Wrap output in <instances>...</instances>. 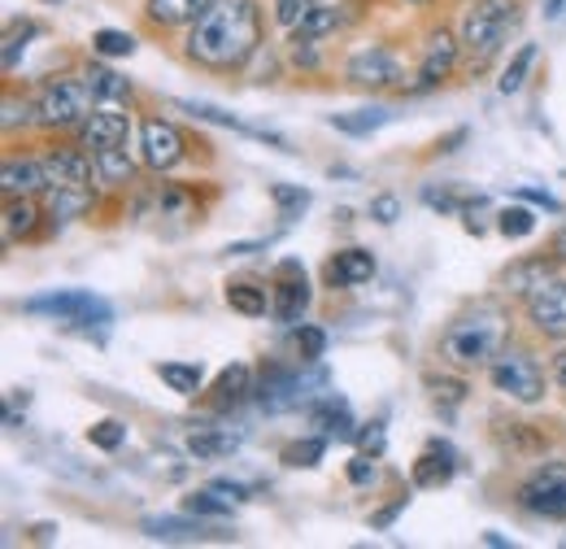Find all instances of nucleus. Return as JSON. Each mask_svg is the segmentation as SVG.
Returning a JSON list of instances; mask_svg holds the SVG:
<instances>
[{"mask_svg": "<svg viewBox=\"0 0 566 549\" xmlns=\"http://www.w3.org/2000/svg\"><path fill=\"white\" fill-rule=\"evenodd\" d=\"M262 9L258 0H213L188 31V58L206 70H235L258 53Z\"/></svg>", "mask_w": 566, "mask_h": 549, "instance_id": "nucleus-1", "label": "nucleus"}, {"mask_svg": "<svg viewBox=\"0 0 566 549\" xmlns=\"http://www.w3.org/2000/svg\"><path fill=\"white\" fill-rule=\"evenodd\" d=\"M505 336H510L505 310L501 305H475V314H462L444 328L440 353L458 371H480V366H493V358L505 349Z\"/></svg>", "mask_w": 566, "mask_h": 549, "instance_id": "nucleus-2", "label": "nucleus"}, {"mask_svg": "<svg viewBox=\"0 0 566 549\" xmlns=\"http://www.w3.org/2000/svg\"><path fill=\"white\" fill-rule=\"evenodd\" d=\"M518 27V0H475L462 18V53L467 62L480 70L489 66L496 53L505 49L510 31Z\"/></svg>", "mask_w": 566, "mask_h": 549, "instance_id": "nucleus-3", "label": "nucleus"}, {"mask_svg": "<svg viewBox=\"0 0 566 549\" xmlns=\"http://www.w3.org/2000/svg\"><path fill=\"white\" fill-rule=\"evenodd\" d=\"M18 310L35 314V319L71 323V328H109V319H114L109 301H101L87 288H57V292H44V297H27Z\"/></svg>", "mask_w": 566, "mask_h": 549, "instance_id": "nucleus-4", "label": "nucleus"}, {"mask_svg": "<svg viewBox=\"0 0 566 549\" xmlns=\"http://www.w3.org/2000/svg\"><path fill=\"white\" fill-rule=\"evenodd\" d=\"M35 123L49 127V132H71V127H83L87 114L96 110V96L83 79H53L44 83V92L35 96Z\"/></svg>", "mask_w": 566, "mask_h": 549, "instance_id": "nucleus-5", "label": "nucleus"}, {"mask_svg": "<svg viewBox=\"0 0 566 549\" xmlns=\"http://www.w3.org/2000/svg\"><path fill=\"white\" fill-rule=\"evenodd\" d=\"M489 375H493L496 393H505V397L518 402V406L545 402V371H541V362H536L532 353H523V349H501L493 358V366H489Z\"/></svg>", "mask_w": 566, "mask_h": 549, "instance_id": "nucleus-6", "label": "nucleus"}, {"mask_svg": "<svg viewBox=\"0 0 566 549\" xmlns=\"http://www.w3.org/2000/svg\"><path fill=\"white\" fill-rule=\"evenodd\" d=\"M518 506L536 519H566V463H541L518 484Z\"/></svg>", "mask_w": 566, "mask_h": 549, "instance_id": "nucleus-7", "label": "nucleus"}, {"mask_svg": "<svg viewBox=\"0 0 566 549\" xmlns=\"http://www.w3.org/2000/svg\"><path fill=\"white\" fill-rule=\"evenodd\" d=\"M523 310H527L532 328H536L545 341H566V279H558V274L541 279V283L523 297Z\"/></svg>", "mask_w": 566, "mask_h": 549, "instance_id": "nucleus-8", "label": "nucleus"}, {"mask_svg": "<svg viewBox=\"0 0 566 549\" xmlns=\"http://www.w3.org/2000/svg\"><path fill=\"white\" fill-rule=\"evenodd\" d=\"M184 148H188V139L184 132L170 123V118H144L140 127V162L148 170H170V166H179L184 162Z\"/></svg>", "mask_w": 566, "mask_h": 549, "instance_id": "nucleus-9", "label": "nucleus"}, {"mask_svg": "<svg viewBox=\"0 0 566 549\" xmlns=\"http://www.w3.org/2000/svg\"><path fill=\"white\" fill-rule=\"evenodd\" d=\"M310 279L301 271V262H280L275 271V288H271V314L280 323H301L310 310Z\"/></svg>", "mask_w": 566, "mask_h": 549, "instance_id": "nucleus-10", "label": "nucleus"}, {"mask_svg": "<svg viewBox=\"0 0 566 549\" xmlns=\"http://www.w3.org/2000/svg\"><path fill=\"white\" fill-rule=\"evenodd\" d=\"M345 74H349V83H357V87H401V62L384 44L357 49L354 58H349V66H345Z\"/></svg>", "mask_w": 566, "mask_h": 549, "instance_id": "nucleus-11", "label": "nucleus"}, {"mask_svg": "<svg viewBox=\"0 0 566 549\" xmlns=\"http://www.w3.org/2000/svg\"><path fill=\"white\" fill-rule=\"evenodd\" d=\"M40 162H44L49 188H92L96 153H87L83 144H78V148H49Z\"/></svg>", "mask_w": 566, "mask_h": 549, "instance_id": "nucleus-12", "label": "nucleus"}, {"mask_svg": "<svg viewBox=\"0 0 566 549\" xmlns=\"http://www.w3.org/2000/svg\"><path fill=\"white\" fill-rule=\"evenodd\" d=\"M127 136H132V118L123 114V105H96L87 114V123L78 127V144L92 153L118 148V144H127Z\"/></svg>", "mask_w": 566, "mask_h": 549, "instance_id": "nucleus-13", "label": "nucleus"}, {"mask_svg": "<svg viewBox=\"0 0 566 549\" xmlns=\"http://www.w3.org/2000/svg\"><path fill=\"white\" fill-rule=\"evenodd\" d=\"M458 53H462V40L453 31H431L423 44V66H419V83L415 92H431L440 79H449V70L458 66Z\"/></svg>", "mask_w": 566, "mask_h": 549, "instance_id": "nucleus-14", "label": "nucleus"}, {"mask_svg": "<svg viewBox=\"0 0 566 549\" xmlns=\"http://www.w3.org/2000/svg\"><path fill=\"white\" fill-rule=\"evenodd\" d=\"M179 110H188V114H197L201 123H213V127H227V132H240V136L249 139H262V144H271V148H280V153H292V144L275 132H266V127H249L244 118H235V114H227V110H218L210 101H175Z\"/></svg>", "mask_w": 566, "mask_h": 549, "instance_id": "nucleus-15", "label": "nucleus"}, {"mask_svg": "<svg viewBox=\"0 0 566 549\" xmlns=\"http://www.w3.org/2000/svg\"><path fill=\"white\" fill-rule=\"evenodd\" d=\"M0 188H4V197H40V193H49L44 162L40 157H4Z\"/></svg>", "mask_w": 566, "mask_h": 549, "instance_id": "nucleus-16", "label": "nucleus"}, {"mask_svg": "<svg viewBox=\"0 0 566 549\" xmlns=\"http://www.w3.org/2000/svg\"><path fill=\"white\" fill-rule=\"evenodd\" d=\"M375 274V253L370 249H336L323 267V283L327 288H357Z\"/></svg>", "mask_w": 566, "mask_h": 549, "instance_id": "nucleus-17", "label": "nucleus"}, {"mask_svg": "<svg viewBox=\"0 0 566 549\" xmlns=\"http://www.w3.org/2000/svg\"><path fill=\"white\" fill-rule=\"evenodd\" d=\"M258 402H262L266 411H292V406H301V402H305V380H301V371L271 366V371L262 375V384H258Z\"/></svg>", "mask_w": 566, "mask_h": 549, "instance_id": "nucleus-18", "label": "nucleus"}, {"mask_svg": "<svg viewBox=\"0 0 566 549\" xmlns=\"http://www.w3.org/2000/svg\"><path fill=\"white\" fill-rule=\"evenodd\" d=\"M453 476H458V454L449 445H440V441L427 445V454H419V463L410 472L415 488H444Z\"/></svg>", "mask_w": 566, "mask_h": 549, "instance_id": "nucleus-19", "label": "nucleus"}, {"mask_svg": "<svg viewBox=\"0 0 566 549\" xmlns=\"http://www.w3.org/2000/svg\"><path fill=\"white\" fill-rule=\"evenodd\" d=\"M140 532L148 541H206V537H227V532H213L210 524H201V515L197 519H175V515H153V519H144Z\"/></svg>", "mask_w": 566, "mask_h": 549, "instance_id": "nucleus-20", "label": "nucleus"}, {"mask_svg": "<svg viewBox=\"0 0 566 549\" xmlns=\"http://www.w3.org/2000/svg\"><path fill=\"white\" fill-rule=\"evenodd\" d=\"M310 418H314V427H323V436L357 441V423H354V414H349V402H340L336 393L318 397V402L310 406Z\"/></svg>", "mask_w": 566, "mask_h": 549, "instance_id": "nucleus-21", "label": "nucleus"}, {"mask_svg": "<svg viewBox=\"0 0 566 549\" xmlns=\"http://www.w3.org/2000/svg\"><path fill=\"white\" fill-rule=\"evenodd\" d=\"M83 83L92 87L96 105H132V83L109 66H87L83 70Z\"/></svg>", "mask_w": 566, "mask_h": 549, "instance_id": "nucleus-22", "label": "nucleus"}, {"mask_svg": "<svg viewBox=\"0 0 566 549\" xmlns=\"http://www.w3.org/2000/svg\"><path fill=\"white\" fill-rule=\"evenodd\" d=\"M258 389H253V371L244 366V362H231L227 371H218V380H213V402L218 406H240V402H249Z\"/></svg>", "mask_w": 566, "mask_h": 549, "instance_id": "nucleus-23", "label": "nucleus"}, {"mask_svg": "<svg viewBox=\"0 0 566 549\" xmlns=\"http://www.w3.org/2000/svg\"><path fill=\"white\" fill-rule=\"evenodd\" d=\"M40 218H44V214L35 206V197H4V240L13 245V240L35 236Z\"/></svg>", "mask_w": 566, "mask_h": 549, "instance_id": "nucleus-24", "label": "nucleus"}, {"mask_svg": "<svg viewBox=\"0 0 566 549\" xmlns=\"http://www.w3.org/2000/svg\"><path fill=\"white\" fill-rule=\"evenodd\" d=\"M240 449V432H218V427H197L188 436V454L197 463H213V458H227Z\"/></svg>", "mask_w": 566, "mask_h": 549, "instance_id": "nucleus-25", "label": "nucleus"}, {"mask_svg": "<svg viewBox=\"0 0 566 549\" xmlns=\"http://www.w3.org/2000/svg\"><path fill=\"white\" fill-rule=\"evenodd\" d=\"M153 371H157V380H161L170 393H179V397H197V393L206 389V371H201L197 362H157Z\"/></svg>", "mask_w": 566, "mask_h": 549, "instance_id": "nucleus-26", "label": "nucleus"}, {"mask_svg": "<svg viewBox=\"0 0 566 549\" xmlns=\"http://www.w3.org/2000/svg\"><path fill=\"white\" fill-rule=\"evenodd\" d=\"M213 0H148V18L157 27H184V22H197Z\"/></svg>", "mask_w": 566, "mask_h": 549, "instance_id": "nucleus-27", "label": "nucleus"}, {"mask_svg": "<svg viewBox=\"0 0 566 549\" xmlns=\"http://www.w3.org/2000/svg\"><path fill=\"white\" fill-rule=\"evenodd\" d=\"M227 305L235 310V314H244V319H262V314H271V297H266V288H258V283H227Z\"/></svg>", "mask_w": 566, "mask_h": 549, "instance_id": "nucleus-28", "label": "nucleus"}, {"mask_svg": "<svg viewBox=\"0 0 566 549\" xmlns=\"http://www.w3.org/2000/svg\"><path fill=\"white\" fill-rule=\"evenodd\" d=\"M132 175H136V162L127 157V148L118 144V148H101L96 153V179L101 184H132Z\"/></svg>", "mask_w": 566, "mask_h": 549, "instance_id": "nucleus-29", "label": "nucleus"}, {"mask_svg": "<svg viewBox=\"0 0 566 549\" xmlns=\"http://www.w3.org/2000/svg\"><path fill=\"white\" fill-rule=\"evenodd\" d=\"M340 27V9H332V4H318L301 27H292L287 35H292V44H314V40H323L327 31H336Z\"/></svg>", "mask_w": 566, "mask_h": 549, "instance_id": "nucleus-30", "label": "nucleus"}, {"mask_svg": "<svg viewBox=\"0 0 566 549\" xmlns=\"http://www.w3.org/2000/svg\"><path fill=\"white\" fill-rule=\"evenodd\" d=\"M327 123H332L336 132H345V136H370V132L388 127L392 114H388V110H357V114H332Z\"/></svg>", "mask_w": 566, "mask_h": 549, "instance_id": "nucleus-31", "label": "nucleus"}, {"mask_svg": "<svg viewBox=\"0 0 566 549\" xmlns=\"http://www.w3.org/2000/svg\"><path fill=\"white\" fill-rule=\"evenodd\" d=\"M532 66H536V44H523V49L510 58V66L501 70V79H496V92H501V96H514V92H523V83H527Z\"/></svg>", "mask_w": 566, "mask_h": 549, "instance_id": "nucleus-32", "label": "nucleus"}, {"mask_svg": "<svg viewBox=\"0 0 566 549\" xmlns=\"http://www.w3.org/2000/svg\"><path fill=\"white\" fill-rule=\"evenodd\" d=\"M87 206H92V193L87 188H49V214L57 222H71Z\"/></svg>", "mask_w": 566, "mask_h": 549, "instance_id": "nucleus-33", "label": "nucleus"}, {"mask_svg": "<svg viewBox=\"0 0 566 549\" xmlns=\"http://www.w3.org/2000/svg\"><path fill=\"white\" fill-rule=\"evenodd\" d=\"M327 454V436H305V441H292L283 445V467H318V458Z\"/></svg>", "mask_w": 566, "mask_h": 549, "instance_id": "nucleus-34", "label": "nucleus"}, {"mask_svg": "<svg viewBox=\"0 0 566 549\" xmlns=\"http://www.w3.org/2000/svg\"><path fill=\"white\" fill-rule=\"evenodd\" d=\"M496 231H501L505 240H527V236L536 231V214L527 206H505L496 214Z\"/></svg>", "mask_w": 566, "mask_h": 549, "instance_id": "nucleus-35", "label": "nucleus"}, {"mask_svg": "<svg viewBox=\"0 0 566 549\" xmlns=\"http://www.w3.org/2000/svg\"><path fill=\"white\" fill-rule=\"evenodd\" d=\"M184 510L201 515V519H227L231 515V497H218V488H201V493L184 497Z\"/></svg>", "mask_w": 566, "mask_h": 549, "instance_id": "nucleus-36", "label": "nucleus"}, {"mask_svg": "<svg viewBox=\"0 0 566 549\" xmlns=\"http://www.w3.org/2000/svg\"><path fill=\"white\" fill-rule=\"evenodd\" d=\"M541 279H549V262H545V258H536V262H518V267H510V271H505V279H501V283H505L510 292H532V288H536Z\"/></svg>", "mask_w": 566, "mask_h": 549, "instance_id": "nucleus-37", "label": "nucleus"}, {"mask_svg": "<svg viewBox=\"0 0 566 549\" xmlns=\"http://www.w3.org/2000/svg\"><path fill=\"white\" fill-rule=\"evenodd\" d=\"M35 35H40V27L31 18H22L4 31V70H18V58L27 53V40H35Z\"/></svg>", "mask_w": 566, "mask_h": 549, "instance_id": "nucleus-38", "label": "nucleus"}, {"mask_svg": "<svg viewBox=\"0 0 566 549\" xmlns=\"http://www.w3.org/2000/svg\"><path fill=\"white\" fill-rule=\"evenodd\" d=\"M92 53H101V58H132V53H136V35L105 27V31L92 35Z\"/></svg>", "mask_w": 566, "mask_h": 549, "instance_id": "nucleus-39", "label": "nucleus"}, {"mask_svg": "<svg viewBox=\"0 0 566 549\" xmlns=\"http://www.w3.org/2000/svg\"><path fill=\"white\" fill-rule=\"evenodd\" d=\"M271 201L280 206V218L296 222V218L310 209V193H305V188H292V184H271Z\"/></svg>", "mask_w": 566, "mask_h": 549, "instance_id": "nucleus-40", "label": "nucleus"}, {"mask_svg": "<svg viewBox=\"0 0 566 549\" xmlns=\"http://www.w3.org/2000/svg\"><path fill=\"white\" fill-rule=\"evenodd\" d=\"M87 441H92L96 449L114 454V449H123V441H127V423H118V418H101V423L87 427Z\"/></svg>", "mask_w": 566, "mask_h": 549, "instance_id": "nucleus-41", "label": "nucleus"}, {"mask_svg": "<svg viewBox=\"0 0 566 549\" xmlns=\"http://www.w3.org/2000/svg\"><path fill=\"white\" fill-rule=\"evenodd\" d=\"M296 353H301V362H318L327 353V332L314 328V323H301L296 328Z\"/></svg>", "mask_w": 566, "mask_h": 549, "instance_id": "nucleus-42", "label": "nucleus"}, {"mask_svg": "<svg viewBox=\"0 0 566 549\" xmlns=\"http://www.w3.org/2000/svg\"><path fill=\"white\" fill-rule=\"evenodd\" d=\"M318 4H323V0H275V22H280L283 31H292V27H301Z\"/></svg>", "mask_w": 566, "mask_h": 549, "instance_id": "nucleus-43", "label": "nucleus"}, {"mask_svg": "<svg viewBox=\"0 0 566 549\" xmlns=\"http://www.w3.org/2000/svg\"><path fill=\"white\" fill-rule=\"evenodd\" d=\"M366 214H370L379 227H392V222L401 218V201H397L392 193H384V197H375V201H370V209H366Z\"/></svg>", "mask_w": 566, "mask_h": 549, "instance_id": "nucleus-44", "label": "nucleus"}, {"mask_svg": "<svg viewBox=\"0 0 566 549\" xmlns=\"http://www.w3.org/2000/svg\"><path fill=\"white\" fill-rule=\"evenodd\" d=\"M514 197H518V201H527V206H536V209L563 214V201H558V197H549V193H541V188H514Z\"/></svg>", "mask_w": 566, "mask_h": 549, "instance_id": "nucleus-45", "label": "nucleus"}, {"mask_svg": "<svg viewBox=\"0 0 566 549\" xmlns=\"http://www.w3.org/2000/svg\"><path fill=\"white\" fill-rule=\"evenodd\" d=\"M423 206L440 209V214H458L462 201H458L453 193H444V188H423Z\"/></svg>", "mask_w": 566, "mask_h": 549, "instance_id": "nucleus-46", "label": "nucleus"}, {"mask_svg": "<svg viewBox=\"0 0 566 549\" xmlns=\"http://www.w3.org/2000/svg\"><path fill=\"white\" fill-rule=\"evenodd\" d=\"M349 484H357V488H366V484H375V458H366V454H357L354 463H349Z\"/></svg>", "mask_w": 566, "mask_h": 549, "instance_id": "nucleus-47", "label": "nucleus"}, {"mask_svg": "<svg viewBox=\"0 0 566 549\" xmlns=\"http://www.w3.org/2000/svg\"><path fill=\"white\" fill-rule=\"evenodd\" d=\"M357 445H361L370 458H379V454H384V423H370L366 432H357Z\"/></svg>", "mask_w": 566, "mask_h": 549, "instance_id": "nucleus-48", "label": "nucleus"}, {"mask_svg": "<svg viewBox=\"0 0 566 549\" xmlns=\"http://www.w3.org/2000/svg\"><path fill=\"white\" fill-rule=\"evenodd\" d=\"M406 501H410V497H401V501H392V506H388V510H379V515H375V519H370V528H388V524H392V519H397V515H401V510H406Z\"/></svg>", "mask_w": 566, "mask_h": 549, "instance_id": "nucleus-49", "label": "nucleus"}, {"mask_svg": "<svg viewBox=\"0 0 566 549\" xmlns=\"http://www.w3.org/2000/svg\"><path fill=\"white\" fill-rule=\"evenodd\" d=\"M210 488H218V493H227L231 501H244V497H249V488H244V484H235V480H213Z\"/></svg>", "mask_w": 566, "mask_h": 549, "instance_id": "nucleus-50", "label": "nucleus"}, {"mask_svg": "<svg viewBox=\"0 0 566 549\" xmlns=\"http://www.w3.org/2000/svg\"><path fill=\"white\" fill-rule=\"evenodd\" d=\"M13 127H18V101L9 96V101H4V132H13Z\"/></svg>", "mask_w": 566, "mask_h": 549, "instance_id": "nucleus-51", "label": "nucleus"}, {"mask_svg": "<svg viewBox=\"0 0 566 549\" xmlns=\"http://www.w3.org/2000/svg\"><path fill=\"white\" fill-rule=\"evenodd\" d=\"M554 380H558V389L566 393V349L558 353V358H554Z\"/></svg>", "mask_w": 566, "mask_h": 549, "instance_id": "nucleus-52", "label": "nucleus"}, {"mask_svg": "<svg viewBox=\"0 0 566 549\" xmlns=\"http://www.w3.org/2000/svg\"><path fill=\"white\" fill-rule=\"evenodd\" d=\"M53 532H57L53 524H40V528H35V541H53Z\"/></svg>", "mask_w": 566, "mask_h": 549, "instance_id": "nucleus-53", "label": "nucleus"}, {"mask_svg": "<svg viewBox=\"0 0 566 549\" xmlns=\"http://www.w3.org/2000/svg\"><path fill=\"white\" fill-rule=\"evenodd\" d=\"M484 546H493V549H501V546H510L501 532H484Z\"/></svg>", "mask_w": 566, "mask_h": 549, "instance_id": "nucleus-54", "label": "nucleus"}, {"mask_svg": "<svg viewBox=\"0 0 566 549\" xmlns=\"http://www.w3.org/2000/svg\"><path fill=\"white\" fill-rule=\"evenodd\" d=\"M563 9H566V0H549V4H545L549 18H563Z\"/></svg>", "mask_w": 566, "mask_h": 549, "instance_id": "nucleus-55", "label": "nucleus"}, {"mask_svg": "<svg viewBox=\"0 0 566 549\" xmlns=\"http://www.w3.org/2000/svg\"><path fill=\"white\" fill-rule=\"evenodd\" d=\"M554 253H558V258L566 262V227L558 231V240H554Z\"/></svg>", "mask_w": 566, "mask_h": 549, "instance_id": "nucleus-56", "label": "nucleus"}, {"mask_svg": "<svg viewBox=\"0 0 566 549\" xmlns=\"http://www.w3.org/2000/svg\"><path fill=\"white\" fill-rule=\"evenodd\" d=\"M410 4H431V0H410Z\"/></svg>", "mask_w": 566, "mask_h": 549, "instance_id": "nucleus-57", "label": "nucleus"}]
</instances>
